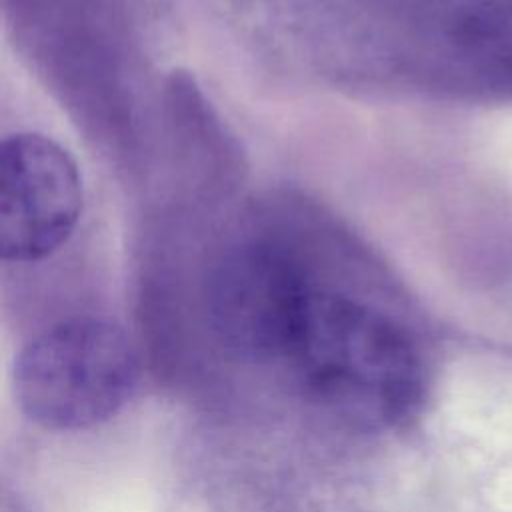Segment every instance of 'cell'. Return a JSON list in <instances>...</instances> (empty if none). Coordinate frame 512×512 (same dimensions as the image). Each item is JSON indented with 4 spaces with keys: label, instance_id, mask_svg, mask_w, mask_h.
<instances>
[{
    "label": "cell",
    "instance_id": "1",
    "mask_svg": "<svg viewBox=\"0 0 512 512\" xmlns=\"http://www.w3.org/2000/svg\"><path fill=\"white\" fill-rule=\"evenodd\" d=\"M286 360L314 400L360 426L404 418L420 394L406 336L374 308L312 290Z\"/></svg>",
    "mask_w": 512,
    "mask_h": 512
},
{
    "label": "cell",
    "instance_id": "2",
    "mask_svg": "<svg viewBox=\"0 0 512 512\" xmlns=\"http://www.w3.org/2000/svg\"><path fill=\"white\" fill-rule=\"evenodd\" d=\"M138 360L126 334L76 318L34 338L16 362V394L38 424L74 430L112 416L132 394Z\"/></svg>",
    "mask_w": 512,
    "mask_h": 512
},
{
    "label": "cell",
    "instance_id": "3",
    "mask_svg": "<svg viewBox=\"0 0 512 512\" xmlns=\"http://www.w3.org/2000/svg\"><path fill=\"white\" fill-rule=\"evenodd\" d=\"M312 294L292 256L270 242L232 246L212 270L208 308L216 332L254 358H286Z\"/></svg>",
    "mask_w": 512,
    "mask_h": 512
},
{
    "label": "cell",
    "instance_id": "4",
    "mask_svg": "<svg viewBox=\"0 0 512 512\" xmlns=\"http://www.w3.org/2000/svg\"><path fill=\"white\" fill-rule=\"evenodd\" d=\"M82 212V180L70 154L40 134H14L0 150V252L36 262L56 252Z\"/></svg>",
    "mask_w": 512,
    "mask_h": 512
}]
</instances>
